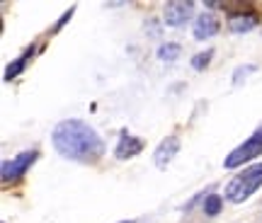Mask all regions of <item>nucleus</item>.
Returning <instances> with one entry per match:
<instances>
[{
	"instance_id": "obj_1",
	"label": "nucleus",
	"mask_w": 262,
	"mask_h": 223,
	"mask_svg": "<svg viewBox=\"0 0 262 223\" xmlns=\"http://www.w3.org/2000/svg\"><path fill=\"white\" fill-rule=\"evenodd\" d=\"M54 148L68 160H80V163H95L102 158L104 153V141L100 133L80 119H66L61 121L54 133Z\"/></svg>"
},
{
	"instance_id": "obj_2",
	"label": "nucleus",
	"mask_w": 262,
	"mask_h": 223,
	"mask_svg": "<svg viewBox=\"0 0 262 223\" xmlns=\"http://www.w3.org/2000/svg\"><path fill=\"white\" fill-rule=\"evenodd\" d=\"M260 187H262V163H257V165L245 167L241 175H235L226 185V199L233 202V204H241L245 199H250Z\"/></svg>"
},
{
	"instance_id": "obj_3",
	"label": "nucleus",
	"mask_w": 262,
	"mask_h": 223,
	"mask_svg": "<svg viewBox=\"0 0 262 223\" xmlns=\"http://www.w3.org/2000/svg\"><path fill=\"white\" fill-rule=\"evenodd\" d=\"M262 153V129H257L250 136V139L245 141L243 146H238V148L228 155V158L224 160V165L228 167V170H233V167H238V165H243L245 160H253V158H257Z\"/></svg>"
},
{
	"instance_id": "obj_4",
	"label": "nucleus",
	"mask_w": 262,
	"mask_h": 223,
	"mask_svg": "<svg viewBox=\"0 0 262 223\" xmlns=\"http://www.w3.org/2000/svg\"><path fill=\"white\" fill-rule=\"evenodd\" d=\"M37 160V150H25L19 153L17 158L5 160L3 163V182H10V180H17L22 172H27V167Z\"/></svg>"
},
{
	"instance_id": "obj_5",
	"label": "nucleus",
	"mask_w": 262,
	"mask_h": 223,
	"mask_svg": "<svg viewBox=\"0 0 262 223\" xmlns=\"http://www.w3.org/2000/svg\"><path fill=\"white\" fill-rule=\"evenodd\" d=\"M180 150V139L178 136H168V139L160 141V146L156 148V165L160 167V170H165V167L172 163V158L178 155Z\"/></svg>"
},
{
	"instance_id": "obj_6",
	"label": "nucleus",
	"mask_w": 262,
	"mask_h": 223,
	"mask_svg": "<svg viewBox=\"0 0 262 223\" xmlns=\"http://www.w3.org/2000/svg\"><path fill=\"white\" fill-rule=\"evenodd\" d=\"M192 3H168L165 5V22H168L170 27H180V25H185L187 17L192 15Z\"/></svg>"
},
{
	"instance_id": "obj_7",
	"label": "nucleus",
	"mask_w": 262,
	"mask_h": 223,
	"mask_svg": "<svg viewBox=\"0 0 262 223\" xmlns=\"http://www.w3.org/2000/svg\"><path fill=\"white\" fill-rule=\"evenodd\" d=\"M143 150V141L136 139V136H131V133H122V139L117 143V150H114V155L119 160L124 158H131V155H136Z\"/></svg>"
},
{
	"instance_id": "obj_8",
	"label": "nucleus",
	"mask_w": 262,
	"mask_h": 223,
	"mask_svg": "<svg viewBox=\"0 0 262 223\" xmlns=\"http://www.w3.org/2000/svg\"><path fill=\"white\" fill-rule=\"evenodd\" d=\"M216 32H219V19L214 15H199L194 22V37L196 39H211L216 37Z\"/></svg>"
},
{
	"instance_id": "obj_9",
	"label": "nucleus",
	"mask_w": 262,
	"mask_h": 223,
	"mask_svg": "<svg viewBox=\"0 0 262 223\" xmlns=\"http://www.w3.org/2000/svg\"><path fill=\"white\" fill-rule=\"evenodd\" d=\"M228 25H231L233 32H248V29H253L257 25V17L255 15H235V17H231Z\"/></svg>"
},
{
	"instance_id": "obj_10",
	"label": "nucleus",
	"mask_w": 262,
	"mask_h": 223,
	"mask_svg": "<svg viewBox=\"0 0 262 223\" xmlns=\"http://www.w3.org/2000/svg\"><path fill=\"white\" fill-rule=\"evenodd\" d=\"M219 211H221V196H216V194L206 196L204 199V214L206 216H216Z\"/></svg>"
},
{
	"instance_id": "obj_11",
	"label": "nucleus",
	"mask_w": 262,
	"mask_h": 223,
	"mask_svg": "<svg viewBox=\"0 0 262 223\" xmlns=\"http://www.w3.org/2000/svg\"><path fill=\"white\" fill-rule=\"evenodd\" d=\"M180 54V47L178 44H165V47H160L158 49V56H160V61H175Z\"/></svg>"
},
{
	"instance_id": "obj_12",
	"label": "nucleus",
	"mask_w": 262,
	"mask_h": 223,
	"mask_svg": "<svg viewBox=\"0 0 262 223\" xmlns=\"http://www.w3.org/2000/svg\"><path fill=\"white\" fill-rule=\"evenodd\" d=\"M29 54H32V51H29ZM29 54H25L22 58H19V61H15L12 65H8V68H5V80H12V78H15V75H17L19 71L25 68V61H27V56H29Z\"/></svg>"
},
{
	"instance_id": "obj_13",
	"label": "nucleus",
	"mask_w": 262,
	"mask_h": 223,
	"mask_svg": "<svg viewBox=\"0 0 262 223\" xmlns=\"http://www.w3.org/2000/svg\"><path fill=\"white\" fill-rule=\"evenodd\" d=\"M209 61H211V54H199V56H194V58H192V65L202 71V68H206V65H209Z\"/></svg>"
},
{
	"instance_id": "obj_14",
	"label": "nucleus",
	"mask_w": 262,
	"mask_h": 223,
	"mask_svg": "<svg viewBox=\"0 0 262 223\" xmlns=\"http://www.w3.org/2000/svg\"><path fill=\"white\" fill-rule=\"evenodd\" d=\"M122 223H134V221H122Z\"/></svg>"
}]
</instances>
